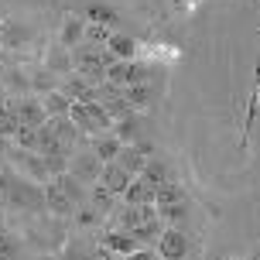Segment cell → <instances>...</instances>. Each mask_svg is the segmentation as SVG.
<instances>
[{
	"label": "cell",
	"mask_w": 260,
	"mask_h": 260,
	"mask_svg": "<svg viewBox=\"0 0 260 260\" xmlns=\"http://www.w3.org/2000/svg\"><path fill=\"white\" fill-rule=\"evenodd\" d=\"M45 192L27 178H17L11 168L0 171V209H41Z\"/></svg>",
	"instance_id": "6da1fadb"
},
{
	"label": "cell",
	"mask_w": 260,
	"mask_h": 260,
	"mask_svg": "<svg viewBox=\"0 0 260 260\" xmlns=\"http://www.w3.org/2000/svg\"><path fill=\"white\" fill-rule=\"evenodd\" d=\"M69 62H72V69H76V76H86L92 79V82H100V79H106V69L117 62L113 55H110V48H103V45H76V48H69Z\"/></svg>",
	"instance_id": "7a4b0ae2"
},
{
	"label": "cell",
	"mask_w": 260,
	"mask_h": 260,
	"mask_svg": "<svg viewBox=\"0 0 260 260\" xmlns=\"http://www.w3.org/2000/svg\"><path fill=\"white\" fill-rule=\"evenodd\" d=\"M82 202V185L72 171H65V175H55L52 182L45 185V206L58 212V216H69V212H76V206Z\"/></svg>",
	"instance_id": "3957f363"
},
{
	"label": "cell",
	"mask_w": 260,
	"mask_h": 260,
	"mask_svg": "<svg viewBox=\"0 0 260 260\" xmlns=\"http://www.w3.org/2000/svg\"><path fill=\"white\" fill-rule=\"evenodd\" d=\"M69 120L82 134H92V137H103V130H113V117L103 103H72Z\"/></svg>",
	"instance_id": "277c9868"
},
{
	"label": "cell",
	"mask_w": 260,
	"mask_h": 260,
	"mask_svg": "<svg viewBox=\"0 0 260 260\" xmlns=\"http://www.w3.org/2000/svg\"><path fill=\"white\" fill-rule=\"evenodd\" d=\"M144 79H147V69L137 65L134 58H130V62H113L110 69H106V82H110V86H120V89L141 86Z\"/></svg>",
	"instance_id": "5b68a950"
},
{
	"label": "cell",
	"mask_w": 260,
	"mask_h": 260,
	"mask_svg": "<svg viewBox=\"0 0 260 260\" xmlns=\"http://www.w3.org/2000/svg\"><path fill=\"white\" fill-rule=\"evenodd\" d=\"M11 157H14L17 168H24L27 175H31V182H41V185L52 182V171H48V165H45V157H41L38 151H14Z\"/></svg>",
	"instance_id": "8992f818"
},
{
	"label": "cell",
	"mask_w": 260,
	"mask_h": 260,
	"mask_svg": "<svg viewBox=\"0 0 260 260\" xmlns=\"http://www.w3.org/2000/svg\"><path fill=\"white\" fill-rule=\"evenodd\" d=\"M157 250H161V260H185L188 253V236L182 230H165L157 236Z\"/></svg>",
	"instance_id": "52a82bcc"
},
{
	"label": "cell",
	"mask_w": 260,
	"mask_h": 260,
	"mask_svg": "<svg viewBox=\"0 0 260 260\" xmlns=\"http://www.w3.org/2000/svg\"><path fill=\"white\" fill-rule=\"evenodd\" d=\"M130 182H134V175H130V171H123V168L117 165V161H106L103 168H100V185H103L106 192L123 195Z\"/></svg>",
	"instance_id": "ba28073f"
},
{
	"label": "cell",
	"mask_w": 260,
	"mask_h": 260,
	"mask_svg": "<svg viewBox=\"0 0 260 260\" xmlns=\"http://www.w3.org/2000/svg\"><path fill=\"white\" fill-rule=\"evenodd\" d=\"M17 120H21V127L38 130L48 123V113H45L41 100H17Z\"/></svg>",
	"instance_id": "9c48e42d"
},
{
	"label": "cell",
	"mask_w": 260,
	"mask_h": 260,
	"mask_svg": "<svg viewBox=\"0 0 260 260\" xmlns=\"http://www.w3.org/2000/svg\"><path fill=\"white\" fill-rule=\"evenodd\" d=\"M103 250H110V253H134V250H141V243L134 240V233H127V230H113V233L103 236Z\"/></svg>",
	"instance_id": "30bf717a"
},
{
	"label": "cell",
	"mask_w": 260,
	"mask_h": 260,
	"mask_svg": "<svg viewBox=\"0 0 260 260\" xmlns=\"http://www.w3.org/2000/svg\"><path fill=\"white\" fill-rule=\"evenodd\" d=\"M123 199H127V206H154V185H147L144 178H134Z\"/></svg>",
	"instance_id": "8fae6325"
},
{
	"label": "cell",
	"mask_w": 260,
	"mask_h": 260,
	"mask_svg": "<svg viewBox=\"0 0 260 260\" xmlns=\"http://www.w3.org/2000/svg\"><path fill=\"white\" fill-rule=\"evenodd\" d=\"M120 89V86H117ZM120 100H123V106H127V110H144V106L151 103V100H154V89H151V86H130V89H120Z\"/></svg>",
	"instance_id": "7c38bea8"
},
{
	"label": "cell",
	"mask_w": 260,
	"mask_h": 260,
	"mask_svg": "<svg viewBox=\"0 0 260 260\" xmlns=\"http://www.w3.org/2000/svg\"><path fill=\"white\" fill-rule=\"evenodd\" d=\"M21 120H17V100H4L0 103V137H17Z\"/></svg>",
	"instance_id": "4fadbf2b"
},
{
	"label": "cell",
	"mask_w": 260,
	"mask_h": 260,
	"mask_svg": "<svg viewBox=\"0 0 260 260\" xmlns=\"http://www.w3.org/2000/svg\"><path fill=\"white\" fill-rule=\"evenodd\" d=\"M117 165H120V168H123V171H130L134 178H137V175H141V171H144V165H147V157H144L141 151L134 147V144H123V151H120V154H117Z\"/></svg>",
	"instance_id": "5bb4252c"
},
{
	"label": "cell",
	"mask_w": 260,
	"mask_h": 260,
	"mask_svg": "<svg viewBox=\"0 0 260 260\" xmlns=\"http://www.w3.org/2000/svg\"><path fill=\"white\" fill-rule=\"evenodd\" d=\"M41 106H45V113H48V117H69V110H72V100H69L62 89H52V92H45Z\"/></svg>",
	"instance_id": "9a60e30c"
},
{
	"label": "cell",
	"mask_w": 260,
	"mask_h": 260,
	"mask_svg": "<svg viewBox=\"0 0 260 260\" xmlns=\"http://www.w3.org/2000/svg\"><path fill=\"white\" fill-rule=\"evenodd\" d=\"M106 48H110V55H113L117 62H130L134 52H137V41L130 38V35H113V38L106 41Z\"/></svg>",
	"instance_id": "2e32d148"
},
{
	"label": "cell",
	"mask_w": 260,
	"mask_h": 260,
	"mask_svg": "<svg viewBox=\"0 0 260 260\" xmlns=\"http://www.w3.org/2000/svg\"><path fill=\"white\" fill-rule=\"evenodd\" d=\"M123 151V144L113 137V134H103V137H96V161H117V154Z\"/></svg>",
	"instance_id": "e0dca14e"
},
{
	"label": "cell",
	"mask_w": 260,
	"mask_h": 260,
	"mask_svg": "<svg viewBox=\"0 0 260 260\" xmlns=\"http://www.w3.org/2000/svg\"><path fill=\"white\" fill-rule=\"evenodd\" d=\"M82 38H86V24H82L79 17H65V24H62V45H65V48H76V45H82Z\"/></svg>",
	"instance_id": "ac0fdd59"
},
{
	"label": "cell",
	"mask_w": 260,
	"mask_h": 260,
	"mask_svg": "<svg viewBox=\"0 0 260 260\" xmlns=\"http://www.w3.org/2000/svg\"><path fill=\"white\" fill-rule=\"evenodd\" d=\"M171 202H185V188L182 185H175V182H165V185H157L154 188V206H171Z\"/></svg>",
	"instance_id": "d6986e66"
},
{
	"label": "cell",
	"mask_w": 260,
	"mask_h": 260,
	"mask_svg": "<svg viewBox=\"0 0 260 260\" xmlns=\"http://www.w3.org/2000/svg\"><path fill=\"white\" fill-rule=\"evenodd\" d=\"M86 17H89L92 24H103V27H113L120 21V14L113 7H106V4H89L86 7Z\"/></svg>",
	"instance_id": "ffe728a7"
},
{
	"label": "cell",
	"mask_w": 260,
	"mask_h": 260,
	"mask_svg": "<svg viewBox=\"0 0 260 260\" xmlns=\"http://www.w3.org/2000/svg\"><path fill=\"white\" fill-rule=\"evenodd\" d=\"M137 178H144L147 185H165L168 182V168H165V161H154V157H147V165H144V171L137 175Z\"/></svg>",
	"instance_id": "44dd1931"
},
{
	"label": "cell",
	"mask_w": 260,
	"mask_h": 260,
	"mask_svg": "<svg viewBox=\"0 0 260 260\" xmlns=\"http://www.w3.org/2000/svg\"><path fill=\"white\" fill-rule=\"evenodd\" d=\"M161 233H165V226H161V216H157V219L141 222V226L134 230V240H137V243H151V240H157Z\"/></svg>",
	"instance_id": "7402d4cb"
},
{
	"label": "cell",
	"mask_w": 260,
	"mask_h": 260,
	"mask_svg": "<svg viewBox=\"0 0 260 260\" xmlns=\"http://www.w3.org/2000/svg\"><path fill=\"white\" fill-rule=\"evenodd\" d=\"M113 137H117L120 144H134V141H137V120L123 117L120 123H113Z\"/></svg>",
	"instance_id": "603a6c76"
},
{
	"label": "cell",
	"mask_w": 260,
	"mask_h": 260,
	"mask_svg": "<svg viewBox=\"0 0 260 260\" xmlns=\"http://www.w3.org/2000/svg\"><path fill=\"white\" fill-rule=\"evenodd\" d=\"M157 216L165 222H182L188 216V202H171V206H161L157 209Z\"/></svg>",
	"instance_id": "cb8c5ba5"
},
{
	"label": "cell",
	"mask_w": 260,
	"mask_h": 260,
	"mask_svg": "<svg viewBox=\"0 0 260 260\" xmlns=\"http://www.w3.org/2000/svg\"><path fill=\"white\" fill-rule=\"evenodd\" d=\"M110 38H113V35H110V27H103V24L86 27V45H106Z\"/></svg>",
	"instance_id": "d4e9b609"
},
{
	"label": "cell",
	"mask_w": 260,
	"mask_h": 260,
	"mask_svg": "<svg viewBox=\"0 0 260 260\" xmlns=\"http://www.w3.org/2000/svg\"><path fill=\"white\" fill-rule=\"evenodd\" d=\"M14 253H17L14 240H11V236H4V233H0V260H14Z\"/></svg>",
	"instance_id": "484cf974"
},
{
	"label": "cell",
	"mask_w": 260,
	"mask_h": 260,
	"mask_svg": "<svg viewBox=\"0 0 260 260\" xmlns=\"http://www.w3.org/2000/svg\"><path fill=\"white\" fill-rule=\"evenodd\" d=\"M92 195H96V202H100V206H110V199H113V192H106V188H103V185H96V192H92Z\"/></svg>",
	"instance_id": "4316f807"
},
{
	"label": "cell",
	"mask_w": 260,
	"mask_h": 260,
	"mask_svg": "<svg viewBox=\"0 0 260 260\" xmlns=\"http://www.w3.org/2000/svg\"><path fill=\"white\" fill-rule=\"evenodd\" d=\"M127 260H161V257L151 250H134V253H127Z\"/></svg>",
	"instance_id": "83f0119b"
},
{
	"label": "cell",
	"mask_w": 260,
	"mask_h": 260,
	"mask_svg": "<svg viewBox=\"0 0 260 260\" xmlns=\"http://www.w3.org/2000/svg\"><path fill=\"white\" fill-rule=\"evenodd\" d=\"M92 219H96V216H92V209H82V212H79V222H86V226H89Z\"/></svg>",
	"instance_id": "f1b7e54d"
},
{
	"label": "cell",
	"mask_w": 260,
	"mask_h": 260,
	"mask_svg": "<svg viewBox=\"0 0 260 260\" xmlns=\"http://www.w3.org/2000/svg\"><path fill=\"white\" fill-rule=\"evenodd\" d=\"M4 100H7V96H4V82H0V103H4Z\"/></svg>",
	"instance_id": "f546056e"
},
{
	"label": "cell",
	"mask_w": 260,
	"mask_h": 260,
	"mask_svg": "<svg viewBox=\"0 0 260 260\" xmlns=\"http://www.w3.org/2000/svg\"><path fill=\"white\" fill-rule=\"evenodd\" d=\"M0 171H4V165H0Z\"/></svg>",
	"instance_id": "4dcf8cb0"
},
{
	"label": "cell",
	"mask_w": 260,
	"mask_h": 260,
	"mask_svg": "<svg viewBox=\"0 0 260 260\" xmlns=\"http://www.w3.org/2000/svg\"><path fill=\"white\" fill-rule=\"evenodd\" d=\"M0 141H4V137H0Z\"/></svg>",
	"instance_id": "1f68e13d"
}]
</instances>
